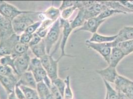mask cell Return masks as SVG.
<instances>
[{
  "mask_svg": "<svg viewBox=\"0 0 133 99\" xmlns=\"http://www.w3.org/2000/svg\"><path fill=\"white\" fill-rule=\"evenodd\" d=\"M31 58L28 53H26L15 59V67L16 73L20 77L24 72L28 71Z\"/></svg>",
  "mask_w": 133,
  "mask_h": 99,
  "instance_id": "8",
  "label": "cell"
},
{
  "mask_svg": "<svg viewBox=\"0 0 133 99\" xmlns=\"http://www.w3.org/2000/svg\"><path fill=\"white\" fill-rule=\"evenodd\" d=\"M78 10L76 17L71 22H70L71 27L73 30L83 26L84 23L87 20L85 9L81 8Z\"/></svg>",
  "mask_w": 133,
  "mask_h": 99,
  "instance_id": "16",
  "label": "cell"
},
{
  "mask_svg": "<svg viewBox=\"0 0 133 99\" xmlns=\"http://www.w3.org/2000/svg\"><path fill=\"white\" fill-rule=\"evenodd\" d=\"M61 12L59 8L51 6L43 12V14L46 19L55 22L60 18Z\"/></svg>",
  "mask_w": 133,
  "mask_h": 99,
  "instance_id": "19",
  "label": "cell"
},
{
  "mask_svg": "<svg viewBox=\"0 0 133 99\" xmlns=\"http://www.w3.org/2000/svg\"><path fill=\"white\" fill-rule=\"evenodd\" d=\"M51 93L55 99H64L63 96L62 95L59 90L56 88L55 86L52 84L51 88H50Z\"/></svg>",
  "mask_w": 133,
  "mask_h": 99,
  "instance_id": "37",
  "label": "cell"
},
{
  "mask_svg": "<svg viewBox=\"0 0 133 99\" xmlns=\"http://www.w3.org/2000/svg\"><path fill=\"white\" fill-rule=\"evenodd\" d=\"M42 66L47 72L48 76L52 81L58 78L59 59L54 60L51 55H46L40 59Z\"/></svg>",
  "mask_w": 133,
  "mask_h": 99,
  "instance_id": "3",
  "label": "cell"
},
{
  "mask_svg": "<svg viewBox=\"0 0 133 99\" xmlns=\"http://www.w3.org/2000/svg\"><path fill=\"white\" fill-rule=\"evenodd\" d=\"M30 49L31 50L33 54L35 55V57L39 59L47 54L44 39H42L39 44L30 47Z\"/></svg>",
  "mask_w": 133,
  "mask_h": 99,
  "instance_id": "20",
  "label": "cell"
},
{
  "mask_svg": "<svg viewBox=\"0 0 133 99\" xmlns=\"http://www.w3.org/2000/svg\"><path fill=\"white\" fill-rule=\"evenodd\" d=\"M29 49L28 45L22 44L18 42L15 46L11 55L13 58L16 59L17 57L28 53Z\"/></svg>",
  "mask_w": 133,
  "mask_h": 99,
  "instance_id": "21",
  "label": "cell"
},
{
  "mask_svg": "<svg viewBox=\"0 0 133 99\" xmlns=\"http://www.w3.org/2000/svg\"><path fill=\"white\" fill-rule=\"evenodd\" d=\"M133 40V26H125L117 34V37L115 42L117 45L119 43Z\"/></svg>",
  "mask_w": 133,
  "mask_h": 99,
  "instance_id": "14",
  "label": "cell"
},
{
  "mask_svg": "<svg viewBox=\"0 0 133 99\" xmlns=\"http://www.w3.org/2000/svg\"><path fill=\"white\" fill-rule=\"evenodd\" d=\"M129 99H133V97H131V98H129Z\"/></svg>",
  "mask_w": 133,
  "mask_h": 99,
  "instance_id": "44",
  "label": "cell"
},
{
  "mask_svg": "<svg viewBox=\"0 0 133 99\" xmlns=\"http://www.w3.org/2000/svg\"><path fill=\"white\" fill-rule=\"evenodd\" d=\"M121 50L126 56L133 53V40L118 43L117 46Z\"/></svg>",
  "mask_w": 133,
  "mask_h": 99,
  "instance_id": "23",
  "label": "cell"
},
{
  "mask_svg": "<svg viewBox=\"0 0 133 99\" xmlns=\"http://www.w3.org/2000/svg\"><path fill=\"white\" fill-rule=\"evenodd\" d=\"M46 99H55V98L53 96V95L51 94V93L49 95H48L47 97H46Z\"/></svg>",
  "mask_w": 133,
  "mask_h": 99,
  "instance_id": "43",
  "label": "cell"
},
{
  "mask_svg": "<svg viewBox=\"0 0 133 99\" xmlns=\"http://www.w3.org/2000/svg\"><path fill=\"white\" fill-rule=\"evenodd\" d=\"M32 35L29 34L25 32L19 35V42L23 44L28 45L31 39L32 38Z\"/></svg>",
  "mask_w": 133,
  "mask_h": 99,
  "instance_id": "36",
  "label": "cell"
},
{
  "mask_svg": "<svg viewBox=\"0 0 133 99\" xmlns=\"http://www.w3.org/2000/svg\"><path fill=\"white\" fill-rule=\"evenodd\" d=\"M125 56L126 55L120 49L117 47L113 48L111 50L109 62L108 64L109 66L116 68L119 62L122 61Z\"/></svg>",
  "mask_w": 133,
  "mask_h": 99,
  "instance_id": "15",
  "label": "cell"
},
{
  "mask_svg": "<svg viewBox=\"0 0 133 99\" xmlns=\"http://www.w3.org/2000/svg\"><path fill=\"white\" fill-rule=\"evenodd\" d=\"M14 92L15 94V95L17 98L18 99H26L25 97V95L23 93L22 90L19 87V86L16 85Z\"/></svg>",
  "mask_w": 133,
  "mask_h": 99,
  "instance_id": "40",
  "label": "cell"
},
{
  "mask_svg": "<svg viewBox=\"0 0 133 99\" xmlns=\"http://www.w3.org/2000/svg\"><path fill=\"white\" fill-rule=\"evenodd\" d=\"M12 22L0 14V42L15 34Z\"/></svg>",
  "mask_w": 133,
  "mask_h": 99,
  "instance_id": "9",
  "label": "cell"
},
{
  "mask_svg": "<svg viewBox=\"0 0 133 99\" xmlns=\"http://www.w3.org/2000/svg\"><path fill=\"white\" fill-rule=\"evenodd\" d=\"M19 86L22 90L26 99H40L36 89L30 88L22 85H20Z\"/></svg>",
  "mask_w": 133,
  "mask_h": 99,
  "instance_id": "24",
  "label": "cell"
},
{
  "mask_svg": "<svg viewBox=\"0 0 133 99\" xmlns=\"http://www.w3.org/2000/svg\"><path fill=\"white\" fill-rule=\"evenodd\" d=\"M15 59L13 58L11 55L4 56L0 58V65L11 67L16 73L15 67Z\"/></svg>",
  "mask_w": 133,
  "mask_h": 99,
  "instance_id": "30",
  "label": "cell"
},
{
  "mask_svg": "<svg viewBox=\"0 0 133 99\" xmlns=\"http://www.w3.org/2000/svg\"><path fill=\"white\" fill-rule=\"evenodd\" d=\"M117 37V34L113 36H104L97 33L92 34L91 38L88 40L89 42L95 43H106L115 41Z\"/></svg>",
  "mask_w": 133,
  "mask_h": 99,
  "instance_id": "17",
  "label": "cell"
},
{
  "mask_svg": "<svg viewBox=\"0 0 133 99\" xmlns=\"http://www.w3.org/2000/svg\"><path fill=\"white\" fill-rule=\"evenodd\" d=\"M42 40V39L40 37H39L36 33H34L32 35V38L31 39L29 43L28 44L29 48L35 45H36L39 44Z\"/></svg>",
  "mask_w": 133,
  "mask_h": 99,
  "instance_id": "39",
  "label": "cell"
},
{
  "mask_svg": "<svg viewBox=\"0 0 133 99\" xmlns=\"http://www.w3.org/2000/svg\"><path fill=\"white\" fill-rule=\"evenodd\" d=\"M85 44L89 48L92 49L98 53L108 64L109 62L112 49L117 46L116 43L115 41L106 43H95L87 40Z\"/></svg>",
  "mask_w": 133,
  "mask_h": 99,
  "instance_id": "4",
  "label": "cell"
},
{
  "mask_svg": "<svg viewBox=\"0 0 133 99\" xmlns=\"http://www.w3.org/2000/svg\"><path fill=\"white\" fill-rule=\"evenodd\" d=\"M64 80L66 83V87L64 93V99H73L74 94L71 87L70 76H67Z\"/></svg>",
  "mask_w": 133,
  "mask_h": 99,
  "instance_id": "28",
  "label": "cell"
},
{
  "mask_svg": "<svg viewBox=\"0 0 133 99\" xmlns=\"http://www.w3.org/2000/svg\"><path fill=\"white\" fill-rule=\"evenodd\" d=\"M77 9H78V6L75 5V6L63 10L61 12L60 18L64 20H68V19L72 16L73 13Z\"/></svg>",
  "mask_w": 133,
  "mask_h": 99,
  "instance_id": "31",
  "label": "cell"
},
{
  "mask_svg": "<svg viewBox=\"0 0 133 99\" xmlns=\"http://www.w3.org/2000/svg\"><path fill=\"white\" fill-rule=\"evenodd\" d=\"M76 5V1H63L62 2L61 6L59 7V10L61 11L66 8L71 7Z\"/></svg>",
  "mask_w": 133,
  "mask_h": 99,
  "instance_id": "38",
  "label": "cell"
},
{
  "mask_svg": "<svg viewBox=\"0 0 133 99\" xmlns=\"http://www.w3.org/2000/svg\"><path fill=\"white\" fill-rule=\"evenodd\" d=\"M52 84L59 90V91L60 92V93L64 97V91L66 87V83L65 82V80L58 77L55 79L52 80Z\"/></svg>",
  "mask_w": 133,
  "mask_h": 99,
  "instance_id": "32",
  "label": "cell"
},
{
  "mask_svg": "<svg viewBox=\"0 0 133 99\" xmlns=\"http://www.w3.org/2000/svg\"><path fill=\"white\" fill-rule=\"evenodd\" d=\"M119 13L126 14L125 12L123 11L116 10V9L107 8L104 11H103L101 13H100L98 17H97L100 20H106L107 18L112 17L114 15L119 14Z\"/></svg>",
  "mask_w": 133,
  "mask_h": 99,
  "instance_id": "25",
  "label": "cell"
},
{
  "mask_svg": "<svg viewBox=\"0 0 133 99\" xmlns=\"http://www.w3.org/2000/svg\"><path fill=\"white\" fill-rule=\"evenodd\" d=\"M106 20H100L97 17L87 19L84 23L83 26L75 30L74 32L78 31H87L92 34L97 33V31L100 26Z\"/></svg>",
  "mask_w": 133,
  "mask_h": 99,
  "instance_id": "10",
  "label": "cell"
},
{
  "mask_svg": "<svg viewBox=\"0 0 133 99\" xmlns=\"http://www.w3.org/2000/svg\"><path fill=\"white\" fill-rule=\"evenodd\" d=\"M42 63L40 59L35 57L31 59L30 62L29 64V66L28 67V71L32 72L36 68H38L40 67H42Z\"/></svg>",
  "mask_w": 133,
  "mask_h": 99,
  "instance_id": "33",
  "label": "cell"
},
{
  "mask_svg": "<svg viewBox=\"0 0 133 99\" xmlns=\"http://www.w3.org/2000/svg\"><path fill=\"white\" fill-rule=\"evenodd\" d=\"M96 72L101 76L103 80H104L108 83H114L119 74L117 72L116 68L108 66L104 69L97 70Z\"/></svg>",
  "mask_w": 133,
  "mask_h": 99,
  "instance_id": "11",
  "label": "cell"
},
{
  "mask_svg": "<svg viewBox=\"0 0 133 99\" xmlns=\"http://www.w3.org/2000/svg\"><path fill=\"white\" fill-rule=\"evenodd\" d=\"M17 85L36 89L37 82L33 76L32 72L27 71L19 77Z\"/></svg>",
  "mask_w": 133,
  "mask_h": 99,
  "instance_id": "12",
  "label": "cell"
},
{
  "mask_svg": "<svg viewBox=\"0 0 133 99\" xmlns=\"http://www.w3.org/2000/svg\"><path fill=\"white\" fill-rule=\"evenodd\" d=\"M61 26L62 29V35H61V42H60V49H61V55L58 58L59 60H61L64 56H69V57H74V56L67 55L65 53V48L66 46V42L70 35L72 32L73 30L71 27L70 23L68 20H64L60 18Z\"/></svg>",
  "mask_w": 133,
  "mask_h": 99,
  "instance_id": "5",
  "label": "cell"
},
{
  "mask_svg": "<svg viewBox=\"0 0 133 99\" xmlns=\"http://www.w3.org/2000/svg\"><path fill=\"white\" fill-rule=\"evenodd\" d=\"M0 75L7 77H19L11 67L1 65H0Z\"/></svg>",
  "mask_w": 133,
  "mask_h": 99,
  "instance_id": "29",
  "label": "cell"
},
{
  "mask_svg": "<svg viewBox=\"0 0 133 99\" xmlns=\"http://www.w3.org/2000/svg\"><path fill=\"white\" fill-rule=\"evenodd\" d=\"M19 77H10L0 75V82L9 95L14 92Z\"/></svg>",
  "mask_w": 133,
  "mask_h": 99,
  "instance_id": "13",
  "label": "cell"
},
{
  "mask_svg": "<svg viewBox=\"0 0 133 99\" xmlns=\"http://www.w3.org/2000/svg\"><path fill=\"white\" fill-rule=\"evenodd\" d=\"M26 11L19 10L16 6L6 1H0V14L11 22L17 17Z\"/></svg>",
  "mask_w": 133,
  "mask_h": 99,
  "instance_id": "6",
  "label": "cell"
},
{
  "mask_svg": "<svg viewBox=\"0 0 133 99\" xmlns=\"http://www.w3.org/2000/svg\"><path fill=\"white\" fill-rule=\"evenodd\" d=\"M36 89L40 99H46V97L51 94L50 89L43 81L37 83Z\"/></svg>",
  "mask_w": 133,
  "mask_h": 99,
  "instance_id": "22",
  "label": "cell"
},
{
  "mask_svg": "<svg viewBox=\"0 0 133 99\" xmlns=\"http://www.w3.org/2000/svg\"><path fill=\"white\" fill-rule=\"evenodd\" d=\"M8 99H18L16 97L15 92H13L12 93L9 95V98Z\"/></svg>",
  "mask_w": 133,
  "mask_h": 99,
  "instance_id": "42",
  "label": "cell"
},
{
  "mask_svg": "<svg viewBox=\"0 0 133 99\" xmlns=\"http://www.w3.org/2000/svg\"><path fill=\"white\" fill-rule=\"evenodd\" d=\"M106 88V96L108 99H119V95L115 88H113L109 83L103 80Z\"/></svg>",
  "mask_w": 133,
  "mask_h": 99,
  "instance_id": "27",
  "label": "cell"
},
{
  "mask_svg": "<svg viewBox=\"0 0 133 99\" xmlns=\"http://www.w3.org/2000/svg\"><path fill=\"white\" fill-rule=\"evenodd\" d=\"M19 35L15 33L0 42V58L11 55L15 46L19 42Z\"/></svg>",
  "mask_w": 133,
  "mask_h": 99,
  "instance_id": "7",
  "label": "cell"
},
{
  "mask_svg": "<svg viewBox=\"0 0 133 99\" xmlns=\"http://www.w3.org/2000/svg\"><path fill=\"white\" fill-rule=\"evenodd\" d=\"M61 29V22L59 18L53 23L44 39L46 52L48 55H50L51 50L59 40Z\"/></svg>",
  "mask_w": 133,
  "mask_h": 99,
  "instance_id": "2",
  "label": "cell"
},
{
  "mask_svg": "<svg viewBox=\"0 0 133 99\" xmlns=\"http://www.w3.org/2000/svg\"><path fill=\"white\" fill-rule=\"evenodd\" d=\"M118 95H119V99H129V98L127 96L123 93L122 92H118Z\"/></svg>",
  "mask_w": 133,
  "mask_h": 99,
  "instance_id": "41",
  "label": "cell"
},
{
  "mask_svg": "<svg viewBox=\"0 0 133 99\" xmlns=\"http://www.w3.org/2000/svg\"><path fill=\"white\" fill-rule=\"evenodd\" d=\"M54 23V22L49 19H45L43 21H42L40 27L36 33H38L41 31H48Z\"/></svg>",
  "mask_w": 133,
  "mask_h": 99,
  "instance_id": "34",
  "label": "cell"
},
{
  "mask_svg": "<svg viewBox=\"0 0 133 99\" xmlns=\"http://www.w3.org/2000/svg\"><path fill=\"white\" fill-rule=\"evenodd\" d=\"M133 81L119 74L118 75L114 81L115 89L117 92H122L130 84L133 83Z\"/></svg>",
  "mask_w": 133,
  "mask_h": 99,
  "instance_id": "18",
  "label": "cell"
},
{
  "mask_svg": "<svg viewBox=\"0 0 133 99\" xmlns=\"http://www.w3.org/2000/svg\"><path fill=\"white\" fill-rule=\"evenodd\" d=\"M42 22V21H38L30 25L27 28L25 32L29 34L33 35L37 32V31L40 27Z\"/></svg>",
  "mask_w": 133,
  "mask_h": 99,
  "instance_id": "35",
  "label": "cell"
},
{
  "mask_svg": "<svg viewBox=\"0 0 133 99\" xmlns=\"http://www.w3.org/2000/svg\"><path fill=\"white\" fill-rule=\"evenodd\" d=\"M32 72L37 83L43 81L48 77L47 72L43 66L35 69Z\"/></svg>",
  "mask_w": 133,
  "mask_h": 99,
  "instance_id": "26",
  "label": "cell"
},
{
  "mask_svg": "<svg viewBox=\"0 0 133 99\" xmlns=\"http://www.w3.org/2000/svg\"><path fill=\"white\" fill-rule=\"evenodd\" d=\"M43 12L26 11L20 15L12 21L15 33L18 35L25 32L27 28L38 21H43L45 19Z\"/></svg>",
  "mask_w": 133,
  "mask_h": 99,
  "instance_id": "1",
  "label": "cell"
}]
</instances>
